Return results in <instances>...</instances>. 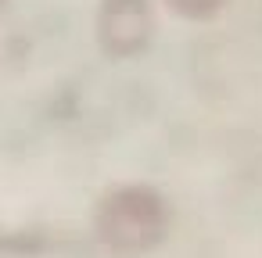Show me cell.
<instances>
[{
  "instance_id": "obj_1",
  "label": "cell",
  "mask_w": 262,
  "mask_h": 258,
  "mask_svg": "<svg viewBox=\"0 0 262 258\" xmlns=\"http://www.w3.org/2000/svg\"><path fill=\"white\" fill-rule=\"evenodd\" d=\"M90 226L108 258H147L172 233V201L155 183H115L94 204Z\"/></svg>"
},
{
  "instance_id": "obj_2",
  "label": "cell",
  "mask_w": 262,
  "mask_h": 258,
  "mask_svg": "<svg viewBox=\"0 0 262 258\" xmlns=\"http://www.w3.org/2000/svg\"><path fill=\"white\" fill-rule=\"evenodd\" d=\"M94 36L97 47L115 61L140 58L155 40L151 0H101L94 15Z\"/></svg>"
},
{
  "instance_id": "obj_3",
  "label": "cell",
  "mask_w": 262,
  "mask_h": 258,
  "mask_svg": "<svg viewBox=\"0 0 262 258\" xmlns=\"http://www.w3.org/2000/svg\"><path fill=\"white\" fill-rule=\"evenodd\" d=\"M230 0H165V8L176 15V18H187V22H208L215 18Z\"/></svg>"
},
{
  "instance_id": "obj_4",
  "label": "cell",
  "mask_w": 262,
  "mask_h": 258,
  "mask_svg": "<svg viewBox=\"0 0 262 258\" xmlns=\"http://www.w3.org/2000/svg\"><path fill=\"white\" fill-rule=\"evenodd\" d=\"M0 4H4V0H0Z\"/></svg>"
}]
</instances>
